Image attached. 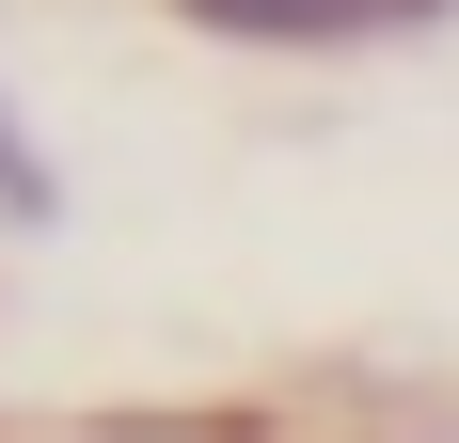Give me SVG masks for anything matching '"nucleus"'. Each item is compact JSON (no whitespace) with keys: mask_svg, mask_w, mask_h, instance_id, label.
Here are the masks:
<instances>
[{"mask_svg":"<svg viewBox=\"0 0 459 443\" xmlns=\"http://www.w3.org/2000/svg\"><path fill=\"white\" fill-rule=\"evenodd\" d=\"M206 48H285V64H333V48L380 32V0H175Z\"/></svg>","mask_w":459,"mask_h":443,"instance_id":"f257e3e1","label":"nucleus"},{"mask_svg":"<svg viewBox=\"0 0 459 443\" xmlns=\"http://www.w3.org/2000/svg\"><path fill=\"white\" fill-rule=\"evenodd\" d=\"M396 443H459V428H396Z\"/></svg>","mask_w":459,"mask_h":443,"instance_id":"39448f33","label":"nucleus"},{"mask_svg":"<svg viewBox=\"0 0 459 443\" xmlns=\"http://www.w3.org/2000/svg\"><path fill=\"white\" fill-rule=\"evenodd\" d=\"M0 238H64V175H48V143H32L16 95H0Z\"/></svg>","mask_w":459,"mask_h":443,"instance_id":"f03ea898","label":"nucleus"},{"mask_svg":"<svg viewBox=\"0 0 459 443\" xmlns=\"http://www.w3.org/2000/svg\"><path fill=\"white\" fill-rule=\"evenodd\" d=\"M444 16H459V0H380V32H444Z\"/></svg>","mask_w":459,"mask_h":443,"instance_id":"20e7f679","label":"nucleus"},{"mask_svg":"<svg viewBox=\"0 0 459 443\" xmlns=\"http://www.w3.org/2000/svg\"><path fill=\"white\" fill-rule=\"evenodd\" d=\"M48 443H285L270 412H95V428H48Z\"/></svg>","mask_w":459,"mask_h":443,"instance_id":"7ed1b4c3","label":"nucleus"}]
</instances>
